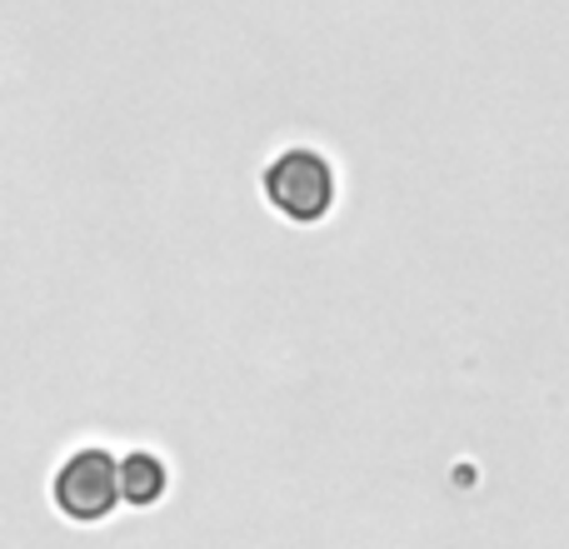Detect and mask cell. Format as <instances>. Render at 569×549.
Segmentation results:
<instances>
[{
	"mask_svg": "<svg viewBox=\"0 0 569 549\" xmlns=\"http://www.w3.org/2000/svg\"><path fill=\"white\" fill-rule=\"evenodd\" d=\"M266 200L276 216L295 220V226L325 220L335 206L330 156H320V150H310V146H295V150H284V156H276L266 170Z\"/></svg>",
	"mask_w": 569,
	"mask_h": 549,
	"instance_id": "6da1fadb",
	"label": "cell"
},
{
	"mask_svg": "<svg viewBox=\"0 0 569 549\" xmlns=\"http://www.w3.org/2000/svg\"><path fill=\"white\" fill-rule=\"evenodd\" d=\"M50 500L66 520H106L126 500V480H120V460L106 450H76L50 480Z\"/></svg>",
	"mask_w": 569,
	"mask_h": 549,
	"instance_id": "7a4b0ae2",
	"label": "cell"
},
{
	"mask_svg": "<svg viewBox=\"0 0 569 549\" xmlns=\"http://www.w3.org/2000/svg\"><path fill=\"white\" fill-rule=\"evenodd\" d=\"M120 480H126V505L150 510V505L166 495L170 475H166V465H160L156 455H126V460H120Z\"/></svg>",
	"mask_w": 569,
	"mask_h": 549,
	"instance_id": "3957f363",
	"label": "cell"
}]
</instances>
